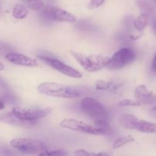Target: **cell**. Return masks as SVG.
Returning a JSON list of instances; mask_svg holds the SVG:
<instances>
[{"instance_id":"1","label":"cell","mask_w":156,"mask_h":156,"mask_svg":"<svg viewBox=\"0 0 156 156\" xmlns=\"http://www.w3.org/2000/svg\"><path fill=\"white\" fill-rule=\"evenodd\" d=\"M37 90L41 94L49 97L73 99L80 96V93L74 87L56 82H45L39 84Z\"/></svg>"},{"instance_id":"2","label":"cell","mask_w":156,"mask_h":156,"mask_svg":"<svg viewBox=\"0 0 156 156\" xmlns=\"http://www.w3.org/2000/svg\"><path fill=\"white\" fill-rule=\"evenodd\" d=\"M78 63L88 73H95L108 66L111 58L103 55H86L78 52H71Z\"/></svg>"},{"instance_id":"3","label":"cell","mask_w":156,"mask_h":156,"mask_svg":"<svg viewBox=\"0 0 156 156\" xmlns=\"http://www.w3.org/2000/svg\"><path fill=\"white\" fill-rule=\"evenodd\" d=\"M81 109L85 115L93 121L100 120H108L109 114L105 107L97 99L91 97H85L80 104Z\"/></svg>"},{"instance_id":"4","label":"cell","mask_w":156,"mask_h":156,"mask_svg":"<svg viewBox=\"0 0 156 156\" xmlns=\"http://www.w3.org/2000/svg\"><path fill=\"white\" fill-rule=\"evenodd\" d=\"M14 149L22 153L34 154L46 151L47 146L43 141L31 138H17L10 142Z\"/></svg>"},{"instance_id":"5","label":"cell","mask_w":156,"mask_h":156,"mask_svg":"<svg viewBox=\"0 0 156 156\" xmlns=\"http://www.w3.org/2000/svg\"><path fill=\"white\" fill-rule=\"evenodd\" d=\"M53 111L51 108H22L14 107L12 112L17 118L27 122H33L38 119L44 118Z\"/></svg>"},{"instance_id":"6","label":"cell","mask_w":156,"mask_h":156,"mask_svg":"<svg viewBox=\"0 0 156 156\" xmlns=\"http://www.w3.org/2000/svg\"><path fill=\"white\" fill-rule=\"evenodd\" d=\"M59 126L64 129L80 132L82 133L91 134V135L99 136L107 134L103 129H100L95 125H91L82 120L73 118L63 119L59 123Z\"/></svg>"},{"instance_id":"7","label":"cell","mask_w":156,"mask_h":156,"mask_svg":"<svg viewBox=\"0 0 156 156\" xmlns=\"http://www.w3.org/2000/svg\"><path fill=\"white\" fill-rule=\"evenodd\" d=\"M135 58L136 53L133 49L123 47L111 56L107 68L110 70L120 69L132 63Z\"/></svg>"},{"instance_id":"8","label":"cell","mask_w":156,"mask_h":156,"mask_svg":"<svg viewBox=\"0 0 156 156\" xmlns=\"http://www.w3.org/2000/svg\"><path fill=\"white\" fill-rule=\"evenodd\" d=\"M39 58L41 60L44 61L47 66H49L53 69L56 70L64 76H66L70 78H74V79H80L82 77V74L79 70L70 66L66 65L59 59L44 56H39Z\"/></svg>"},{"instance_id":"9","label":"cell","mask_w":156,"mask_h":156,"mask_svg":"<svg viewBox=\"0 0 156 156\" xmlns=\"http://www.w3.org/2000/svg\"><path fill=\"white\" fill-rule=\"evenodd\" d=\"M41 15L46 19L58 22L75 23L76 18L74 15L67 11L56 7H47L42 9Z\"/></svg>"},{"instance_id":"10","label":"cell","mask_w":156,"mask_h":156,"mask_svg":"<svg viewBox=\"0 0 156 156\" xmlns=\"http://www.w3.org/2000/svg\"><path fill=\"white\" fill-rule=\"evenodd\" d=\"M5 57L9 62L15 64V65L27 67H36L37 66V59L29 57V56L21 54V53L9 52L5 55Z\"/></svg>"},{"instance_id":"11","label":"cell","mask_w":156,"mask_h":156,"mask_svg":"<svg viewBox=\"0 0 156 156\" xmlns=\"http://www.w3.org/2000/svg\"><path fill=\"white\" fill-rule=\"evenodd\" d=\"M134 98L142 105H151L156 100V95L149 91L145 85H139L134 91Z\"/></svg>"},{"instance_id":"12","label":"cell","mask_w":156,"mask_h":156,"mask_svg":"<svg viewBox=\"0 0 156 156\" xmlns=\"http://www.w3.org/2000/svg\"><path fill=\"white\" fill-rule=\"evenodd\" d=\"M144 133H156V123L137 119L134 123V129Z\"/></svg>"},{"instance_id":"13","label":"cell","mask_w":156,"mask_h":156,"mask_svg":"<svg viewBox=\"0 0 156 156\" xmlns=\"http://www.w3.org/2000/svg\"><path fill=\"white\" fill-rule=\"evenodd\" d=\"M123 84L116 83L111 80H98L95 83V89L97 91H111L116 92Z\"/></svg>"},{"instance_id":"14","label":"cell","mask_w":156,"mask_h":156,"mask_svg":"<svg viewBox=\"0 0 156 156\" xmlns=\"http://www.w3.org/2000/svg\"><path fill=\"white\" fill-rule=\"evenodd\" d=\"M0 121L9 123V124L16 125V126H29L32 124V122L24 121V120L17 118L12 112L3 113L0 114Z\"/></svg>"},{"instance_id":"15","label":"cell","mask_w":156,"mask_h":156,"mask_svg":"<svg viewBox=\"0 0 156 156\" xmlns=\"http://www.w3.org/2000/svg\"><path fill=\"white\" fill-rule=\"evenodd\" d=\"M137 119L138 118L133 114H124L120 116V118H119V122L123 127L126 128V129H133L134 123Z\"/></svg>"},{"instance_id":"16","label":"cell","mask_w":156,"mask_h":156,"mask_svg":"<svg viewBox=\"0 0 156 156\" xmlns=\"http://www.w3.org/2000/svg\"><path fill=\"white\" fill-rule=\"evenodd\" d=\"M28 14V8L24 4H16L12 10V15L16 19H23Z\"/></svg>"},{"instance_id":"17","label":"cell","mask_w":156,"mask_h":156,"mask_svg":"<svg viewBox=\"0 0 156 156\" xmlns=\"http://www.w3.org/2000/svg\"><path fill=\"white\" fill-rule=\"evenodd\" d=\"M148 24V17L146 14H141L135 19L133 22L134 28L140 31H143Z\"/></svg>"},{"instance_id":"18","label":"cell","mask_w":156,"mask_h":156,"mask_svg":"<svg viewBox=\"0 0 156 156\" xmlns=\"http://www.w3.org/2000/svg\"><path fill=\"white\" fill-rule=\"evenodd\" d=\"M134 137L131 135H124L118 137L117 140L113 144V149H119L122 146H125L126 144L132 143L134 141Z\"/></svg>"},{"instance_id":"19","label":"cell","mask_w":156,"mask_h":156,"mask_svg":"<svg viewBox=\"0 0 156 156\" xmlns=\"http://www.w3.org/2000/svg\"><path fill=\"white\" fill-rule=\"evenodd\" d=\"M23 4L33 11H40L44 9L43 0H21Z\"/></svg>"},{"instance_id":"20","label":"cell","mask_w":156,"mask_h":156,"mask_svg":"<svg viewBox=\"0 0 156 156\" xmlns=\"http://www.w3.org/2000/svg\"><path fill=\"white\" fill-rule=\"evenodd\" d=\"M94 125L96 126H98L100 129H103L107 134L111 133L112 131L111 129V126H110L109 123H108V120H96V121H94Z\"/></svg>"},{"instance_id":"21","label":"cell","mask_w":156,"mask_h":156,"mask_svg":"<svg viewBox=\"0 0 156 156\" xmlns=\"http://www.w3.org/2000/svg\"><path fill=\"white\" fill-rule=\"evenodd\" d=\"M141 104L140 102L137 101L136 100L133 101L131 99H123L119 103V106L120 107H126V106H130V107H137L140 106Z\"/></svg>"},{"instance_id":"22","label":"cell","mask_w":156,"mask_h":156,"mask_svg":"<svg viewBox=\"0 0 156 156\" xmlns=\"http://www.w3.org/2000/svg\"><path fill=\"white\" fill-rule=\"evenodd\" d=\"M67 153L64 152L63 150H59V149H56V150H52V151H44L40 153V155H66Z\"/></svg>"},{"instance_id":"23","label":"cell","mask_w":156,"mask_h":156,"mask_svg":"<svg viewBox=\"0 0 156 156\" xmlns=\"http://www.w3.org/2000/svg\"><path fill=\"white\" fill-rule=\"evenodd\" d=\"M105 0H91L88 8L89 9H96L101 7L105 3Z\"/></svg>"},{"instance_id":"24","label":"cell","mask_w":156,"mask_h":156,"mask_svg":"<svg viewBox=\"0 0 156 156\" xmlns=\"http://www.w3.org/2000/svg\"><path fill=\"white\" fill-rule=\"evenodd\" d=\"M143 31H140V30H136L135 31L131 32L129 34V37L131 40H133V41H136V40L140 39V38L143 36Z\"/></svg>"},{"instance_id":"25","label":"cell","mask_w":156,"mask_h":156,"mask_svg":"<svg viewBox=\"0 0 156 156\" xmlns=\"http://www.w3.org/2000/svg\"><path fill=\"white\" fill-rule=\"evenodd\" d=\"M73 154H74V155H94V153H91V152H89L87 150H85V149H77V150H76L74 152H73Z\"/></svg>"},{"instance_id":"26","label":"cell","mask_w":156,"mask_h":156,"mask_svg":"<svg viewBox=\"0 0 156 156\" xmlns=\"http://www.w3.org/2000/svg\"><path fill=\"white\" fill-rule=\"evenodd\" d=\"M152 69L154 73H156V53L155 56H154L153 60H152Z\"/></svg>"},{"instance_id":"27","label":"cell","mask_w":156,"mask_h":156,"mask_svg":"<svg viewBox=\"0 0 156 156\" xmlns=\"http://www.w3.org/2000/svg\"><path fill=\"white\" fill-rule=\"evenodd\" d=\"M5 109V103L2 100L0 99V111H3Z\"/></svg>"},{"instance_id":"28","label":"cell","mask_w":156,"mask_h":156,"mask_svg":"<svg viewBox=\"0 0 156 156\" xmlns=\"http://www.w3.org/2000/svg\"><path fill=\"white\" fill-rule=\"evenodd\" d=\"M151 114L153 116V117L156 118V107H155L154 108H152V111H151Z\"/></svg>"},{"instance_id":"29","label":"cell","mask_w":156,"mask_h":156,"mask_svg":"<svg viewBox=\"0 0 156 156\" xmlns=\"http://www.w3.org/2000/svg\"><path fill=\"white\" fill-rule=\"evenodd\" d=\"M5 49V47L3 44H0V54H1V53H3Z\"/></svg>"},{"instance_id":"30","label":"cell","mask_w":156,"mask_h":156,"mask_svg":"<svg viewBox=\"0 0 156 156\" xmlns=\"http://www.w3.org/2000/svg\"><path fill=\"white\" fill-rule=\"evenodd\" d=\"M5 69V66L2 62H0V71H3Z\"/></svg>"},{"instance_id":"31","label":"cell","mask_w":156,"mask_h":156,"mask_svg":"<svg viewBox=\"0 0 156 156\" xmlns=\"http://www.w3.org/2000/svg\"><path fill=\"white\" fill-rule=\"evenodd\" d=\"M153 30H154V33L156 35V19L155 21V23H154V26H153Z\"/></svg>"}]
</instances>
